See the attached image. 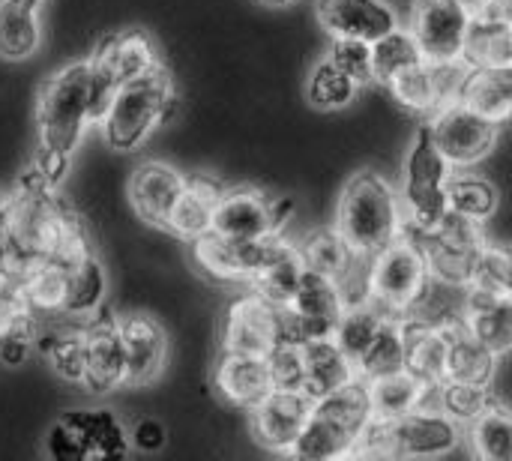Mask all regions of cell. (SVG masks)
<instances>
[{
	"mask_svg": "<svg viewBox=\"0 0 512 461\" xmlns=\"http://www.w3.org/2000/svg\"><path fill=\"white\" fill-rule=\"evenodd\" d=\"M33 330H12L6 336H0V363L3 366H21L30 351H33Z\"/></svg>",
	"mask_w": 512,
	"mask_h": 461,
	"instance_id": "681fc988",
	"label": "cell"
},
{
	"mask_svg": "<svg viewBox=\"0 0 512 461\" xmlns=\"http://www.w3.org/2000/svg\"><path fill=\"white\" fill-rule=\"evenodd\" d=\"M330 60L351 75L360 87L375 81L372 78V42L354 39V36H333L330 42Z\"/></svg>",
	"mask_w": 512,
	"mask_h": 461,
	"instance_id": "bcb514c9",
	"label": "cell"
},
{
	"mask_svg": "<svg viewBox=\"0 0 512 461\" xmlns=\"http://www.w3.org/2000/svg\"><path fill=\"white\" fill-rule=\"evenodd\" d=\"M33 348H39L51 369L69 381V384H81L84 381V369H87V333H84V321L69 318V324H51L45 327V333L33 330Z\"/></svg>",
	"mask_w": 512,
	"mask_h": 461,
	"instance_id": "484cf974",
	"label": "cell"
},
{
	"mask_svg": "<svg viewBox=\"0 0 512 461\" xmlns=\"http://www.w3.org/2000/svg\"><path fill=\"white\" fill-rule=\"evenodd\" d=\"M471 30L468 0H411V33L426 60H453L465 54Z\"/></svg>",
	"mask_w": 512,
	"mask_h": 461,
	"instance_id": "7c38bea8",
	"label": "cell"
},
{
	"mask_svg": "<svg viewBox=\"0 0 512 461\" xmlns=\"http://www.w3.org/2000/svg\"><path fill=\"white\" fill-rule=\"evenodd\" d=\"M468 429L471 447L480 459L512 461V411L495 402Z\"/></svg>",
	"mask_w": 512,
	"mask_h": 461,
	"instance_id": "f35d334b",
	"label": "cell"
},
{
	"mask_svg": "<svg viewBox=\"0 0 512 461\" xmlns=\"http://www.w3.org/2000/svg\"><path fill=\"white\" fill-rule=\"evenodd\" d=\"M384 318H387V315H384L372 300H369V303H354V306L345 309V315H342V321H339L333 339H336L339 348L357 363V360L366 354V348H369V342L375 339V333H378V327H381Z\"/></svg>",
	"mask_w": 512,
	"mask_h": 461,
	"instance_id": "60d3db41",
	"label": "cell"
},
{
	"mask_svg": "<svg viewBox=\"0 0 512 461\" xmlns=\"http://www.w3.org/2000/svg\"><path fill=\"white\" fill-rule=\"evenodd\" d=\"M120 339L126 351V387L153 384L168 357V336L162 324L150 315L132 312L120 318Z\"/></svg>",
	"mask_w": 512,
	"mask_h": 461,
	"instance_id": "ac0fdd59",
	"label": "cell"
},
{
	"mask_svg": "<svg viewBox=\"0 0 512 461\" xmlns=\"http://www.w3.org/2000/svg\"><path fill=\"white\" fill-rule=\"evenodd\" d=\"M387 90L408 111L432 114L438 108V102H435V78H432V63L429 60H420L417 66H411L402 75H396L387 84Z\"/></svg>",
	"mask_w": 512,
	"mask_h": 461,
	"instance_id": "7bdbcfd3",
	"label": "cell"
},
{
	"mask_svg": "<svg viewBox=\"0 0 512 461\" xmlns=\"http://www.w3.org/2000/svg\"><path fill=\"white\" fill-rule=\"evenodd\" d=\"M177 111V93L165 66L117 87L99 129L111 150H138L156 126H165Z\"/></svg>",
	"mask_w": 512,
	"mask_h": 461,
	"instance_id": "277c9868",
	"label": "cell"
},
{
	"mask_svg": "<svg viewBox=\"0 0 512 461\" xmlns=\"http://www.w3.org/2000/svg\"><path fill=\"white\" fill-rule=\"evenodd\" d=\"M471 288L489 291V294H512V249L510 246H486L477 255Z\"/></svg>",
	"mask_w": 512,
	"mask_h": 461,
	"instance_id": "f6af8a7d",
	"label": "cell"
},
{
	"mask_svg": "<svg viewBox=\"0 0 512 461\" xmlns=\"http://www.w3.org/2000/svg\"><path fill=\"white\" fill-rule=\"evenodd\" d=\"M165 426L159 420H138L129 432V444L141 453H159L165 447Z\"/></svg>",
	"mask_w": 512,
	"mask_h": 461,
	"instance_id": "f907efd6",
	"label": "cell"
},
{
	"mask_svg": "<svg viewBox=\"0 0 512 461\" xmlns=\"http://www.w3.org/2000/svg\"><path fill=\"white\" fill-rule=\"evenodd\" d=\"M405 333H408L405 369L429 387L444 384L447 357H450V327L420 318H405Z\"/></svg>",
	"mask_w": 512,
	"mask_h": 461,
	"instance_id": "cb8c5ba5",
	"label": "cell"
},
{
	"mask_svg": "<svg viewBox=\"0 0 512 461\" xmlns=\"http://www.w3.org/2000/svg\"><path fill=\"white\" fill-rule=\"evenodd\" d=\"M462 444V423L435 408H417L405 417L372 420L351 456L369 459H435Z\"/></svg>",
	"mask_w": 512,
	"mask_h": 461,
	"instance_id": "5b68a950",
	"label": "cell"
},
{
	"mask_svg": "<svg viewBox=\"0 0 512 461\" xmlns=\"http://www.w3.org/2000/svg\"><path fill=\"white\" fill-rule=\"evenodd\" d=\"M432 276L420 243L411 234H399L390 246L372 255L369 264V300L393 318H408L426 294Z\"/></svg>",
	"mask_w": 512,
	"mask_h": 461,
	"instance_id": "52a82bcc",
	"label": "cell"
},
{
	"mask_svg": "<svg viewBox=\"0 0 512 461\" xmlns=\"http://www.w3.org/2000/svg\"><path fill=\"white\" fill-rule=\"evenodd\" d=\"M303 366H306V378H303V390L315 399L342 390L345 384H351L357 375V363L339 348L336 339H312L303 342Z\"/></svg>",
	"mask_w": 512,
	"mask_h": 461,
	"instance_id": "4316f807",
	"label": "cell"
},
{
	"mask_svg": "<svg viewBox=\"0 0 512 461\" xmlns=\"http://www.w3.org/2000/svg\"><path fill=\"white\" fill-rule=\"evenodd\" d=\"M369 402H372V420L387 423L396 417H405L417 408H423L429 384L414 378L408 369H396L378 378H369Z\"/></svg>",
	"mask_w": 512,
	"mask_h": 461,
	"instance_id": "f546056e",
	"label": "cell"
},
{
	"mask_svg": "<svg viewBox=\"0 0 512 461\" xmlns=\"http://www.w3.org/2000/svg\"><path fill=\"white\" fill-rule=\"evenodd\" d=\"M96 108V87H93V66L90 60H78L54 72L42 90L36 105V126H39V159L36 168L57 189L69 171L72 153L81 144L90 126H99Z\"/></svg>",
	"mask_w": 512,
	"mask_h": 461,
	"instance_id": "6da1fadb",
	"label": "cell"
},
{
	"mask_svg": "<svg viewBox=\"0 0 512 461\" xmlns=\"http://www.w3.org/2000/svg\"><path fill=\"white\" fill-rule=\"evenodd\" d=\"M315 408V396L306 390H273L267 393L252 411H249V426L255 441L264 450L285 453L291 456L297 438L303 435L309 414Z\"/></svg>",
	"mask_w": 512,
	"mask_h": 461,
	"instance_id": "4fadbf2b",
	"label": "cell"
},
{
	"mask_svg": "<svg viewBox=\"0 0 512 461\" xmlns=\"http://www.w3.org/2000/svg\"><path fill=\"white\" fill-rule=\"evenodd\" d=\"M213 384L216 393L243 411H252L267 393H273V375L267 366V357H255V354H237V351H225L216 363L213 372Z\"/></svg>",
	"mask_w": 512,
	"mask_h": 461,
	"instance_id": "44dd1931",
	"label": "cell"
},
{
	"mask_svg": "<svg viewBox=\"0 0 512 461\" xmlns=\"http://www.w3.org/2000/svg\"><path fill=\"white\" fill-rule=\"evenodd\" d=\"M39 42V0H0V57L27 60Z\"/></svg>",
	"mask_w": 512,
	"mask_h": 461,
	"instance_id": "d6a6232c",
	"label": "cell"
},
{
	"mask_svg": "<svg viewBox=\"0 0 512 461\" xmlns=\"http://www.w3.org/2000/svg\"><path fill=\"white\" fill-rule=\"evenodd\" d=\"M447 198H450L453 213L474 219V222H489L501 201L498 186L477 174H453L447 186Z\"/></svg>",
	"mask_w": 512,
	"mask_h": 461,
	"instance_id": "74e56055",
	"label": "cell"
},
{
	"mask_svg": "<svg viewBox=\"0 0 512 461\" xmlns=\"http://www.w3.org/2000/svg\"><path fill=\"white\" fill-rule=\"evenodd\" d=\"M465 102L474 105L489 120L501 123L512 117V66L474 69L465 87Z\"/></svg>",
	"mask_w": 512,
	"mask_h": 461,
	"instance_id": "8d00e7d4",
	"label": "cell"
},
{
	"mask_svg": "<svg viewBox=\"0 0 512 461\" xmlns=\"http://www.w3.org/2000/svg\"><path fill=\"white\" fill-rule=\"evenodd\" d=\"M291 213H294L291 198H270L252 186L225 189L216 204L213 231L234 240H267L282 234Z\"/></svg>",
	"mask_w": 512,
	"mask_h": 461,
	"instance_id": "8fae6325",
	"label": "cell"
},
{
	"mask_svg": "<svg viewBox=\"0 0 512 461\" xmlns=\"http://www.w3.org/2000/svg\"><path fill=\"white\" fill-rule=\"evenodd\" d=\"M87 333V369L81 387L96 396H105L117 387H126V351L120 339V318L105 306L84 321Z\"/></svg>",
	"mask_w": 512,
	"mask_h": 461,
	"instance_id": "2e32d148",
	"label": "cell"
},
{
	"mask_svg": "<svg viewBox=\"0 0 512 461\" xmlns=\"http://www.w3.org/2000/svg\"><path fill=\"white\" fill-rule=\"evenodd\" d=\"M186 186V174H180L168 162H141L129 180V201L141 222L162 225L168 222L180 192Z\"/></svg>",
	"mask_w": 512,
	"mask_h": 461,
	"instance_id": "ffe728a7",
	"label": "cell"
},
{
	"mask_svg": "<svg viewBox=\"0 0 512 461\" xmlns=\"http://www.w3.org/2000/svg\"><path fill=\"white\" fill-rule=\"evenodd\" d=\"M438 405L444 414H450L456 423L471 426L486 408L495 405V396L489 393V387L480 384H462V381H444L441 384V396Z\"/></svg>",
	"mask_w": 512,
	"mask_h": 461,
	"instance_id": "ee69618b",
	"label": "cell"
},
{
	"mask_svg": "<svg viewBox=\"0 0 512 461\" xmlns=\"http://www.w3.org/2000/svg\"><path fill=\"white\" fill-rule=\"evenodd\" d=\"M18 288L24 294V303L33 315H63L66 288H69V267L39 258L30 261L18 273Z\"/></svg>",
	"mask_w": 512,
	"mask_h": 461,
	"instance_id": "4dcf8cb0",
	"label": "cell"
},
{
	"mask_svg": "<svg viewBox=\"0 0 512 461\" xmlns=\"http://www.w3.org/2000/svg\"><path fill=\"white\" fill-rule=\"evenodd\" d=\"M303 273H306V261H303L300 246L279 237L270 261L255 273V279L249 285L255 294H261L273 306H288L303 282Z\"/></svg>",
	"mask_w": 512,
	"mask_h": 461,
	"instance_id": "f1b7e54d",
	"label": "cell"
},
{
	"mask_svg": "<svg viewBox=\"0 0 512 461\" xmlns=\"http://www.w3.org/2000/svg\"><path fill=\"white\" fill-rule=\"evenodd\" d=\"M336 231L357 255H378L405 231L399 192L375 171L354 174L339 195Z\"/></svg>",
	"mask_w": 512,
	"mask_h": 461,
	"instance_id": "7a4b0ae2",
	"label": "cell"
},
{
	"mask_svg": "<svg viewBox=\"0 0 512 461\" xmlns=\"http://www.w3.org/2000/svg\"><path fill=\"white\" fill-rule=\"evenodd\" d=\"M45 453H48L54 461L87 459V453H84L81 441L66 429V423H63V420H57V423L51 426V432H48V438H45Z\"/></svg>",
	"mask_w": 512,
	"mask_h": 461,
	"instance_id": "c3c4849f",
	"label": "cell"
},
{
	"mask_svg": "<svg viewBox=\"0 0 512 461\" xmlns=\"http://www.w3.org/2000/svg\"><path fill=\"white\" fill-rule=\"evenodd\" d=\"M90 66L96 69V75L120 87L126 81H135L159 69L162 63L153 39L144 30H111L96 42L90 54Z\"/></svg>",
	"mask_w": 512,
	"mask_h": 461,
	"instance_id": "e0dca14e",
	"label": "cell"
},
{
	"mask_svg": "<svg viewBox=\"0 0 512 461\" xmlns=\"http://www.w3.org/2000/svg\"><path fill=\"white\" fill-rule=\"evenodd\" d=\"M3 210H6V198L0 195V216H3Z\"/></svg>",
	"mask_w": 512,
	"mask_h": 461,
	"instance_id": "db71d44e",
	"label": "cell"
},
{
	"mask_svg": "<svg viewBox=\"0 0 512 461\" xmlns=\"http://www.w3.org/2000/svg\"><path fill=\"white\" fill-rule=\"evenodd\" d=\"M411 234V231H405ZM429 264V276L456 288H471L474 279V267H477V255L486 246V234H483V222L465 219L459 213H447L441 219L438 228L432 231H417L411 234Z\"/></svg>",
	"mask_w": 512,
	"mask_h": 461,
	"instance_id": "ba28073f",
	"label": "cell"
},
{
	"mask_svg": "<svg viewBox=\"0 0 512 461\" xmlns=\"http://www.w3.org/2000/svg\"><path fill=\"white\" fill-rule=\"evenodd\" d=\"M450 177H453V165L444 159V153L432 141L429 126L423 123L414 135L402 171L399 198L405 213V231L417 234L441 225V219L450 213V198H447Z\"/></svg>",
	"mask_w": 512,
	"mask_h": 461,
	"instance_id": "8992f818",
	"label": "cell"
},
{
	"mask_svg": "<svg viewBox=\"0 0 512 461\" xmlns=\"http://www.w3.org/2000/svg\"><path fill=\"white\" fill-rule=\"evenodd\" d=\"M420 60H426L417 36L402 27H393L390 33H384L381 39L372 42V78L378 84H390L396 75H402L405 69L417 66Z\"/></svg>",
	"mask_w": 512,
	"mask_h": 461,
	"instance_id": "d590c367",
	"label": "cell"
},
{
	"mask_svg": "<svg viewBox=\"0 0 512 461\" xmlns=\"http://www.w3.org/2000/svg\"><path fill=\"white\" fill-rule=\"evenodd\" d=\"M447 327H450L447 381L489 387L495 378V369H498V354L489 351L477 336H471L462 321H450Z\"/></svg>",
	"mask_w": 512,
	"mask_h": 461,
	"instance_id": "1f68e13d",
	"label": "cell"
},
{
	"mask_svg": "<svg viewBox=\"0 0 512 461\" xmlns=\"http://www.w3.org/2000/svg\"><path fill=\"white\" fill-rule=\"evenodd\" d=\"M222 192H225V186L210 174L186 177V186H183L165 228L186 243L204 237L207 231H213V216H216V204H219Z\"/></svg>",
	"mask_w": 512,
	"mask_h": 461,
	"instance_id": "7402d4cb",
	"label": "cell"
},
{
	"mask_svg": "<svg viewBox=\"0 0 512 461\" xmlns=\"http://www.w3.org/2000/svg\"><path fill=\"white\" fill-rule=\"evenodd\" d=\"M300 252H303V261L309 270H318V273H327L333 279H339L351 261H354V249L339 237V231H315L309 234L303 243H300Z\"/></svg>",
	"mask_w": 512,
	"mask_h": 461,
	"instance_id": "b9f144b4",
	"label": "cell"
},
{
	"mask_svg": "<svg viewBox=\"0 0 512 461\" xmlns=\"http://www.w3.org/2000/svg\"><path fill=\"white\" fill-rule=\"evenodd\" d=\"M462 324L498 357L512 351V294H489L468 288Z\"/></svg>",
	"mask_w": 512,
	"mask_h": 461,
	"instance_id": "603a6c76",
	"label": "cell"
},
{
	"mask_svg": "<svg viewBox=\"0 0 512 461\" xmlns=\"http://www.w3.org/2000/svg\"><path fill=\"white\" fill-rule=\"evenodd\" d=\"M258 3L273 6V9H282V6H291V3H297V0H258Z\"/></svg>",
	"mask_w": 512,
	"mask_h": 461,
	"instance_id": "f5cc1de1",
	"label": "cell"
},
{
	"mask_svg": "<svg viewBox=\"0 0 512 461\" xmlns=\"http://www.w3.org/2000/svg\"><path fill=\"white\" fill-rule=\"evenodd\" d=\"M474 69H501L512 66V27L501 9L471 12V30L462 54Z\"/></svg>",
	"mask_w": 512,
	"mask_h": 461,
	"instance_id": "83f0119b",
	"label": "cell"
},
{
	"mask_svg": "<svg viewBox=\"0 0 512 461\" xmlns=\"http://www.w3.org/2000/svg\"><path fill=\"white\" fill-rule=\"evenodd\" d=\"M369 423H372L369 384L363 378H354L342 390L315 399L309 423L297 438L291 456L300 461L345 459L357 450Z\"/></svg>",
	"mask_w": 512,
	"mask_h": 461,
	"instance_id": "3957f363",
	"label": "cell"
},
{
	"mask_svg": "<svg viewBox=\"0 0 512 461\" xmlns=\"http://www.w3.org/2000/svg\"><path fill=\"white\" fill-rule=\"evenodd\" d=\"M105 291H108V276L99 264L96 255L78 261L69 267V288H66V303H63V318H78L87 321L105 306Z\"/></svg>",
	"mask_w": 512,
	"mask_h": 461,
	"instance_id": "836d02e7",
	"label": "cell"
},
{
	"mask_svg": "<svg viewBox=\"0 0 512 461\" xmlns=\"http://www.w3.org/2000/svg\"><path fill=\"white\" fill-rule=\"evenodd\" d=\"M426 126L432 132V141L453 168H471L483 162L498 141V123L480 114L465 99L429 114Z\"/></svg>",
	"mask_w": 512,
	"mask_h": 461,
	"instance_id": "30bf717a",
	"label": "cell"
},
{
	"mask_svg": "<svg viewBox=\"0 0 512 461\" xmlns=\"http://www.w3.org/2000/svg\"><path fill=\"white\" fill-rule=\"evenodd\" d=\"M282 342V309L261 294H243L231 303L222 327V348L267 357Z\"/></svg>",
	"mask_w": 512,
	"mask_h": 461,
	"instance_id": "9a60e30c",
	"label": "cell"
},
{
	"mask_svg": "<svg viewBox=\"0 0 512 461\" xmlns=\"http://www.w3.org/2000/svg\"><path fill=\"white\" fill-rule=\"evenodd\" d=\"M66 423V429L81 441L87 459H126L129 456V432L120 426V420L105 411V408H96V411H69L60 417Z\"/></svg>",
	"mask_w": 512,
	"mask_h": 461,
	"instance_id": "d4e9b609",
	"label": "cell"
},
{
	"mask_svg": "<svg viewBox=\"0 0 512 461\" xmlns=\"http://www.w3.org/2000/svg\"><path fill=\"white\" fill-rule=\"evenodd\" d=\"M267 366L273 375L276 390H303L306 366H303V345L297 342H279L267 354Z\"/></svg>",
	"mask_w": 512,
	"mask_h": 461,
	"instance_id": "7dc6e473",
	"label": "cell"
},
{
	"mask_svg": "<svg viewBox=\"0 0 512 461\" xmlns=\"http://www.w3.org/2000/svg\"><path fill=\"white\" fill-rule=\"evenodd\" d=\"M501 15H504V21L512 27V0H501Z\"/></svg>",
	"mask_w": 512,
	"mask_h": 461,
	"instance_id": "816d5d0a",
	"label": "cell"
},
{
	"mask_svg": "<svg viewBox=\"0 0 512 461\" xmlns=\"http://www.w3.org/2000/svg\"><path fill=\"white\" fill-rule=\"evenodd\" d=\"M405 351H408V333H405V318H393L387 315L375 333V339L369 342L366 354L357 360V375L363 381L405 369Z\"/></svg>",
	"mask_w": 512,
	"mask_h": 461,
	"instance_id": "e575fe53",
	"label": "cell"
},
{
	"mask_svg": "<svg viewBox=\"0 0 512 461\" xmlns=\"http://www.w3.org/2000/svg\"><path fill=\"white\" fill-rule=\"evenodd\" d=\"M279 309H282V342L303 345L312 339H333L348 303L333 276L306 267L294 300Z\"/></svg>",
	"mask_w": 512,
	"mask_h": 461,
	"instance_id": "9c48e42d",
	"label": "cell"
},
{
	"mask_svg": "<svg viewBox=\"0 0 512 461\" xmlns=\"http://www.w3.org/2000/svg\"><path fill=\"white\" fill-rule=\"evenodd\" d=\"M279 237L282 234L267 240H234L207 231L204 237L192 240V255L195 264L219 282H252L255 273L270 261Z\"/></svg>",
	"mask_w": 512,
	"mask_h": 461,
	"instance_id": "5bb4252c",
	"label": "cell"
},
{
	"mask_svg": "<svg viewBox=\"0 0 512 461\" xmlns=\"http://www.w3.org/2000/svg\"><path fill=\"white\" fill-rule=\"evenodd\" d=\"M360 84L345 75L330 57L315 63V69L309 72V81H306V96H309V105L318 108V111H339V108H348L357 96Z\"/></svg>",
	"mask_w": 512,
	"mask_h": 461,
	"instance_id": "ab89813d",
	"label": "cell"
},
{
	"mask_svg": "<svg viewBox=\"0 0 512 461\" xmlns=\"http://www.w3.org/2000/svg\"><path fill=\"white\" fill-rule=\"evenodd\" d=\"M315 15L330 36H354L366 42L399 27L387 0H315Z\"/></svg>",
	"mask_w": 512,
	"mask_h": 461,
	"instance_id": "d6986e66",
	"label": "cell"
}]
</instances>
